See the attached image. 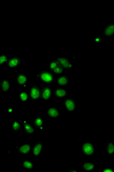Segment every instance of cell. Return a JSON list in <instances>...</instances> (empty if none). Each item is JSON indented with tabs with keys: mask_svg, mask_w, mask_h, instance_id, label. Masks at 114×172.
Returning a JSON list of instances; mask_svg holds the SVG:
<instances>
[{
	"mask_svg": "<svg viewBox=\"0 0 114 172\" xmlns=\"http://www.w3.org/2000/svg\"><path fill=\"white\" fill-rule=\"evenodd\" d=\"M35 77L43 84L46 85L52 84L55 79L54 74L49 69L41 70L35 76Z\"/></svg>",
	"mask_w": 114,
	"mask_h": 172,
	"instance_id": "obj_1",
	"label": "cell"
},
{
	"mask_svg": "<svg viewBox=\"0 0 114 172\" xmlns=\"http://www.w3.org/2000/svg\"><path fill=\"white\" fill-rule=\"evenodd\" d=\"M53 95L52 88L49 85L43 84L40 88V98L43 101H48Z\"/></svg>",
	"mask_w": 114,
	"mask_h": 172,
	"instance_id": "obj_2",
	"label": "cell"
},
{
	"mask_svg": "<svg viewBox=\"0 0 114 172\" xmlns=\"http://www.w3.org/2000/svg\"><path fill=\"white\" fill-rule=\"evenodd\" d=\"M29 94V99L32 101H37L40 98V88L34 82L30 84Z\"/></svg>",
	"mask_w": 114,
	"mask_h": 172,
	"instance_id": "obj_3",
	"label": "cell"
},
{
	"mask_svg": "<svg viewBox=\"0 0 114 172\" xmlns=\"http://www.w3.org/2000/svg\"><path fill=\"white\" fill-rule=\"evenodd\" d=\"M81 151L83 155L87 157L93 156L95 153V148L91 142H84L81 146Z\"/></svg>",
	"mask_w": 114,
	"mask_h": 172,
	"instance_id": "obj_4",
	"label": "cell"
},
{
	"mask_svg": "<svg viewBox=\"0 0 114 172\" xmlns=\"http://www.w3.org/2000/svg\"><path fill=\"white\" fill-rule=\"evenodd\" d=\"M56 60L59 65L64 69V70H68L73 68V63L66 57H59L56 58Z\"/></svg>",
	"mask_w": 114,
	"mask_h": 172,
	"instance_id": "obj_5",
	"label": "cell"
},
{
	"mask_svg": "<svg viewBox=\"0 0 114 172\" xmlns=\"http://www.w3.org/2000/svg\"><path fill=\"white\" fill-rule=\"evenodd\" d=\"M63 104L65 108L69 114H73L74 113L76 108V102L73 98H67L63 99Z\"/></svg>",
	"mask_w": 114,
	"mask_h": 172,
	"instance_id": "obj_6",
	"label": "cell"
},
{
	"mask_svg": "<svg viewBox=\"0 0 114 172\" xmlns=\"http://www.w3.org/2000/svg\"><path fill=\"white\" fill-rule=\"evenodd\" d=\"M22 61V58L20 57H11L8 58L6 64L10 68H14L20 66Z\"/></svg>",
	"mask_w": 114,
	"mask_h": 172,
	"instance_id": "obj_7",
	"label": "cell"
},
{
	"mask_svg": "<svg viewBox=\"0 0 114 172\" xmlns=\"http://www.w3.org/2000/svg\"><path fill=\"white\" fill-rule=\"evenodd\" d=\"M15 80L20 86H25L29 80V78L27 76L19 71H15Z\"/></svg>",
	"mask_w": 114,
	"mask_h": 172,
	"instance_id": "obj_8",
	"label": "cell"
},
{
	"mask_svg": "<svg viewBox=\"0 0 114 172\" xmlns=\"http://www.w3.org/2000/svg\"><path fill=\"white\" fill-rule=\"evenodd\" d=\"M16 150L18 153L24 155L30 153L31 148L30 144H25L24 145L16 146Z\"/></svg>",
	"mask_w": 114,
	"mask_h": 172,
	"instance_id": "obj_9",
	"label": "cell"
},
{
	"mask_svg": "<svg viewBox=\"0 0 114 172\" xmlns=\"http://www.w3.org/2000/svg\"><path fill=\"white\" fill-rule=\"evenodd\" d=\"M46 115L49 117L52 118H60L61 113L60 111L56 107H50L46 111Z\"/></svg>",
	"mask_w": 114,
	"mask_h": 172,
	"instance_id": "obj_10",
	"label": "cell"
},
{
	"mask_svg": "<svg viewBox=\"0 0 114 172\" xmlns=\"http://www.w3.org/2000/svg\"><path fill=\"white\" fill-rule=\"evenodd\" d=\"M53 95L56 98H64L66 97L67 92L64 88L61 87H56L53 91Z\"/></svg>",
	"mask_w": 114,
	"mask_h": 172,
	"instance_id": "obj_11",
	"label": "cell"
},
{
	"mask_svg": "<svg viewBox=\"0 0 114 172\" xmlns=\"http://www.w3.org/2000/svg\"><path fill=\"white\" fill-rule=\"evenodd\" d=\"M23 127L24 130L27 133L33 134L37 132V130L34 126L27 122L25 119L23 120Z\"/></svg>",
	"mask_w": 114,
	"mask_h": 172,
	"instance_id": "obj_12",
	"label": "cell"
},
{
	"mask_svg": "<svg viewBox=\"0 0 114 172\" xmlns=\"http://www.w3.org/2000/svg\"><path fill=\"white\" fill-rule=\"evenodd\" d=\"M114 33V24H110L105 27L102 32L101 33V36L105 37H112Z\"/></svg>",
	"mask_w": 114,
	"mask_h": 172,
	"instance_id": "obj_13",
	"label": "cell"
},
{
	"mask_svg": "<svg viewBox=\"0 0 114 172\" xmlns=\"http://www.w3.org/2000/svg\"><path fill=\"white\" fill-rule=\"evenodd\" d=\"M43 148V143L41 141L37 142L34 146L32 150V153L33 156L34 157H38L41 155V150Z\"/></svg>",
	"mask_w": 114,
	"mask_h": 172,
	"instance_id": "obj_14",
	"label": "cell"
},
{
	"mask_svg": "<svg viewBox=\"0 0 114 172\" xmlns=\"http://www.w3.org/2000/svg\"><path fill=\"white\" fill-rule=\"evenodd\" d=\"M0 88L4 93H7L10 89V82L7 79H3L0 81Z\"/></svg>",
	"mask_w": 114,
	"mask_h": 172,
	"instance_id": "obj_15",
	"label": "cell"
},
{
	"mask_svg": "<svg viewBox=\"0 0 114 172\" xmlns=\"http://www.w3.org/2000/svg\"><path fill=\"white\" fill-rule=\"evenodd\" d=\"M81 167L86 172H90L96 168V164L93 162H87L82 163Z\"/></svg>",
	"mask_w": 114,
	"mask_h": 172,
	"instance_id": "obj_16",
	"label": "cell"
},
{
	"mask_svg": "<svg viewBox=\"0 0 114 172\" xmlns=\"http://www.w3.org/2000/svg\"><path fill=\"white\" fill-rule=\"evenodd\" d=\"M69 78L65 75H60L57 79V84L59 86H65L68 84Z\"/></svg>",
	"mask_w": 114,
	"mask_h": 172,
	"instance_id": "obj_17",
	"label": "cell"
},
{
	"mask_svg": "<svg viewBox=\"0 0 114 172\" xmlns=\"http://www.w3.org/2000/svg\"><path fill=\"white\" fill-rule=\"evenodd\" d=\"M33 126L34 127L40 129H43L45 128L43 121L42 118L41 117H37L35 118L33 121Z\"/></svg>",
	"mask_w": 114,
	"mask_h": 172,
	"instance_id": "obj_18",
	"label": "cell"
},
{
	"mask_svg": "<svg viewBox=\"0 0 114 172\" xmlns=\"http://www.w3.org/2000/svg\"><path fill=\"white\" fill-rule=\"evenodd\" d=\"M34 167L33 162L28 159H25L22 163V168L27 170L29 172L31 171Z\"/></svg>",
	"mask_w": 114,
	"mask_h": 172,
	"instance_id": "obj_19",
	"label": "cell"
},
{
	"mask_svg": "<svg viewBox=\"0 0 114 172\" xmlns=\"http://www.w3.org/2000/svg\"><path fill=\"white\" fill-rule=\"evenodd\" d=\"M106 151H107L108 156L112 157L114 153V143L110 141H107L105 144Z\"/></svg>",
	"mask_w": 114,
	"mask_h": 172,
	"instance_id": "obj_20",
	"label": "cell"
},
{
	"mask_svg": "<svg viewBox=\"0 0 114 172\" xmlns=\"http://www.w3.org/2000/svg\"><path fill=\"white\" fill-rule=\"evenodd\" d=\"M19 98L21 102H27L29 99V93L25 91L19 92Z\"/></svg>",
	"mask_w": 114,
	"mask_h": 172,
	"instance_id": "obj_21",
	"label": "cell"
},
{
	"mask_svg": "<svg viewBox=\"0 0 114 172\" xmlns=\"http://www.w3.org/2000/svg\"><path fill=\"white\" fill-rule=\"evenodd\" d=\"M11 128L13 130H14L16 132H20L22 131V126L18 121H14L11 124Z\"/></svg>",
	"mask_w": 114,
	"mask_h": 172,
	"instance_id": "obj_22",
	"label": "cell"
},
{
	"mask_svg": "<svg viewBox=\"0 0 114 172\" xmlns=\"http://www.w3.org/2000/svg\"><path fill=\"white\" fill-rule=\"evenodd\" d=\"M54 74H57V75H61L62 74L64 71V69L62 68V66H60V65L56 67L55 69H53V70L51 71Z\"/></svg>",
	"mask_w": 114,
	"mask_h": 172,
	"instance_id": "obj_23",
	"label": "cell"
},
{
	"mask_svg": "<svg viewBox=\"0 0 114 172\" xmlns=\"http://www.w3.org/2000/svg\"><path fill=\"white\" fill-rule=\"evenodd\" d=\"M59 65V64L57 62L56 60L54 59V60H52V61H51L50 63H49V66H49L48 69L50 71L53 70V69H55Z\"/></svg>",
	"mask_w": 114,
	"mask_h": 172,
	"instance_id": "obj_24",
	"label": "cell"
},
{
	"mask_svg": "<svg viewBox=\"0 0 114 172\" xmlns=\"http://www.w3.org/2000/svg\"><path fill=\"white\" fill-rule=\"evenodd\" d=\"M8 57L6 55H2L0 56V66L4 64H6L8 60Z\"/></svg>",
	"mask_w": 114,
	"mask_h": 172,
	"instance_id": "obj_25",
	"label": "cell"
},
{
	"mask_svg": "<svg viewBox=\"0 0 114 172\" xmlns=\"http://www.w3.org/2000/svg\"><path fill=\"white\" fill-rule=\"evenodd\" d=\"M102 40V37L101 35H95L93 37V42L95 43H100Z\"/></svg>",
	"mask_w": 114,
	"mask_h": 172,
	"instance_id": "obj_26",
	"label": "cell"
},
{
	"mask_svg": "<svg viewBox=\"0 0 114 172\" xmlns=\"http://www.w3.org/2000/svg\"><path fill=\"white\" fill-rule=\"evenodd\" d=\"M7 112L8 114H14V110L13 107H8L7 109Z\"/></svg>",
	"mask_w": 114,
	"mask_h": 172,
	"instance_id": "obj_27",
	"label": "cell"
},
{
	"mask_svg": "<svg viewBox=\"0 0 114 172\" xmlns=\"http://www.w3.org/2000/svg\"><path fill=\"white\" fill-rule=\"evenodd\" d=\"M101 171L102 172H114V170H113V169L112 168H111L107 167L103 169V170H101Z\"/></svg>",
	"mask_w": 114,
	"mask_h": 172,
	"instance_id": "obj_28",
	"label": "cell"
},
{
	"mask_svg": "<svg viewBox=\"0 0 114 172\" xmlns=\"http://www.w3.org/2000/svg\"><path fill=\"white\" fill-rule=\"evenodd\" d=\"M66 171H67V172H79V171L75 170H74V169H72V168H70V169H69V170H66Z\"/></svg>",
	"mask_w": 114,
	"mask_h": 172,
	"instance_id": "obj_29",
	"label": "cell"
}]
</instances>
